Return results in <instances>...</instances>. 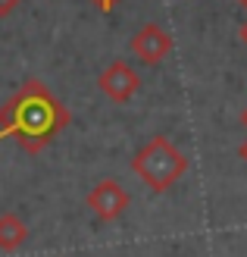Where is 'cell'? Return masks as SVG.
Listing matches in <instances>:
<instances>
[{"label":"cell","instance_id":"cell-5","mask_svg":"<svg viewBox=\"0 0 247 257\" xmlns=\"http://www.w3.org/2000/svg\"><path fill=\"white\" fill-rule=\"evenodd\" d=\"M128 47H132V54L144 63V66H160V63L172 54V35H169L163 25L147 22V25H141L135 32Z\"/></svg>","mask_w":247,"mask_h":257},{"label":"cell","instance_id":"cell-2","mask_svg":"<svg viewBox=\"0 0 247 257\" xmlns=\"http://www.w3.org/2000/svg\"><path fill=\"white\" fill-rule=\"evenodd\" d=\"M132 173L153 191V195H163V191H169L188 173V157L166 135H153L147 145H141L135 151Z\"/></svg>","mask_w":247,"mask_h":257},{"label":"cell","instance_id":"cell-7","mask_svg":"<svg viewBox=\"0 0 247 257\" xmlns=\"http://www.w3.org/2000/svg\"><path fill=\"white\" fill-rule=\"evenodd\" d=\"M91 4H94V7H97V10L103 13V16H107V13H113L116 7L122 4V0H91Z\"/></svg>","mask_w":247,"mask_h":257},{"label":"cell","instance_id":"cell-4","mask_svg":"<svg viewBox=\"0 0 247 257\" xmlns=\"http://www.w3.org/2000/svg\"><path fill=\"white\" fill-rule=\"evenodd\" d=\"M128 191L116 182V179H100V182L94 185L85 195V204H88V210L97 216L100 223H113V220H119V216L128 210Z\"/></svg>","mask_w":247,"mask_h":257},{"label":"cell","instance_id":"cell-3","mask_svg":"<svg viewBox=\"0 0 247 257\" xmlns=\"http://www.w3.org/2000/svg\"><path fill=\"white\" fill-rule=\"evenodd\" d=\"M97 88L113 104H128V100L141 91V72L125 60H113L110 66L97 75Z\"/></svg>","mask_w":247,"mask_h":257},{"label":"cell","instance_id":"cell-11","mask_svg":"<svg viewBox=\"0 0 247 257\" xmlns=\"http://www.w3.org/2000/svg\"><path fill=\"white\" fill-rule=\"evenodd\" d=\"M241 125L247 128V107H244V113H241Z\"/></svg>","mask_w":247,"mask_h":257},{"label":"cell","instance_id":"cell-10","mask_svg":"<svg viewBox=\"0 0 247 257\" xmlns=\"http://www.w3.org/2000/svg\"><path fill=\"white\" fill-rule=\"evenodd\" d=\"M241 41H244V44H247V22H244V25H241Z\"/></svg>","mask_w":247,"mask_h":257},{"label":"cell","instance_id":"cell-1","mask_svg":"<svg viewBox=\"0 0 247 257\" xmlns=\"http://www.w3.org/2000/svg\"><path fill=\"white\" fill-rule=\"evenodd\" d=\"M69 122L72 113L41 79H25L0 107V141L13 138L22 151L41 154Z\"/></svg>","mask_w":247,"mask_h":257},{"label":"cell","instance_id":"cell-12","mask_svg":"<svg viewBox=\"0 0 247 257\" xmlns=\"http://www.w3.org/2000/svg\"><path fill=\"white\" fill-rule=\"evenodd\" d=\"M238 4H244V7H247V0H238Z\"/></svg>","mask_w":247,"mask_h":257},{"label":"cell","instance_id":"cell-8","mask_svg":"<svg viewBox=\"0 0 247 257\" xmlns=\"http://www.w3.org/2000/svg\"><path fill=\"white\" fill-rule=\"evenodd\" d=\"M19 4H22V0H0V19L10 16V13H16V10H19Z\"/></svg>","mask_w":247,"mask_h":257},{"label":"cell","instance_id":"cell-6","mask_svg":"<svg viewBox=\"0 0 247 257\" xmlns=\"http://www.w3.org/2000/svg\"><path fill=\"white\" fill-rule=\"evenodd\" d=\"M29 241V226L16 213H0V251H19Z\"/></svg>","mask_w":247,"mask_h":257},{"label":"cell","instance_id":"cell-9","mask_svg":"<svg viewBox=\"0 0 247 257\" xmlns=\"http://www.w3.org/2000/svg\"><path fill=\"white\" fill-rule=\"evenodd\" d=\"M238 157L247 163V141H241V148H238Z\"/></svg>","mask_w":247,"mask_h":257}]
</instances>
